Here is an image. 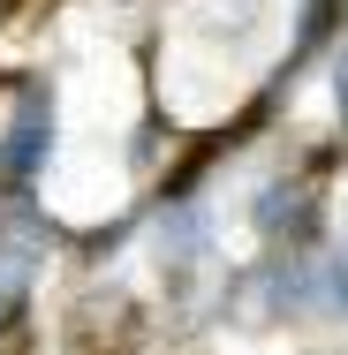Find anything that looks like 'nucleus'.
Returning a JSON list of instances; mask_svg holds the SVG:
<instances>
[{"mask_svg":"<svg viewBox=\"0 0 348 355\" xmlns=\"http://www.w3.org/2000/svg\"><path fill=\"white\" fill-rule=\"evenodd\" d=\"M341 106H348V76H341Z\"/></svg>","mask_w":348,"mask_h":355,"instance_id":"obj_1","label":"nucleus"}]
</instances>
